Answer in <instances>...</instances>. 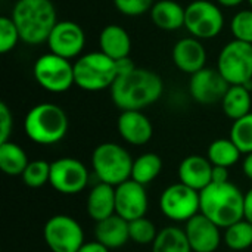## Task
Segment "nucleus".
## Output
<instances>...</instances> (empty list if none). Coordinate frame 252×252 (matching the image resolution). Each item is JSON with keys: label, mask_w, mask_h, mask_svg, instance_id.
I'll return each instance as SVG.
<instances>
[{"label": "nucleus", "mask_w": 252, "mask_h": 252, "mask_svg": "<svg viewBox=\"0 0 252 252\" xmlns=\"http://www.w3.org/2000/svg\"><path fill=\"white\" fill-rule=\"evenodd\" d=\"M109 90L114 105L121 111H142L162 96L164 83L157 72L133 65L118 71Z\"/></svg>", "instance_id": "nucleus-1"}, {"label": "nucleus", "mask_w": 252, "mask_h": 252, "mask_svg": "<svg viewBox=\"0 0 252 252\" xmlns=\"http://www.w3.org/2000/svg\"><path fill=\"white\" fill-rule=\"evenodd\" d=\"M199 213L216 223L220 229H226L244 220L245 193H242V190L232 182L211 183L199 192Z\"/></svg>", "instance_id": "nucleus-2"}, {"label": "nucleus", "mask_w": 252, "mask_h": 252, "mask_svg": "<svg viewBox=\"0 0 252 252\" xmlns=\"http://www.w3.org/2000/svg\"><path fill=\"white\" fill-rule=\"evenodd\" d=\"M21 40L30 46L47 41L58 24L56 9L50 0H16L12 16Z\"/></svg>", "instance_id": "nucleus-3"}, {"label": "nucleus", "mask_w": 252, "mask_h": 252, "mask_svg": "<svg viewBox=\"0 0 252 252\" xmlns=\"http://www.w3.org/2000/svg\"><path fill=\"white\" fill-rule=\"evenodd\" d=\"M24 128L31 142L44 146L55 145L66 136L68 117L56 103H38L25 115Z\"/></svg>", "instance_id": "nucleus-4"}, {"label": "nucleus", "mask_w": 252, "mask_h": 252, "mask_svg": "<svg viewBox=\"0 0 252 252\" xmlns=\"http://www.w3.org/2000/svg\"><path fill=\"white\" fill-rule=\"evenodd\" d=\"M133 161L130 152L114 142L97 145L92 154V167L96 177L114 188L131 179Z\"/></svg>", "instance_id": "nucleus-5"}, {"label": "nucleus", "mask_w": 252, "mask_h": 252, "mask_svg": "<svg viewBox=\"0 0 252 252\" xmlns=\"http://www.w3.org/2000/svg\"><path fill=\"white\" fill-rule=\"evenodd\" d=\"M118 77L117 61L103 52H89L74 62L75 86L86 92H100L111 89Z\"/></svg>", "instance_id": "nucleus-6"}, {"label": "nucleus", "mask_w": 252, "mask_h": 252, "mask_svg": "<svg viewBox=\"0 0 252 252\" xmlns=\"http://www.w3.org/2000/svg\"><path fill=\"white\" fill-rule=\"evenodd\" d=\"M217 69L230 86H248L251 89L252 44L235 38L229 41L220 50Z\"/></svg>", "instance_id": "nucleus-7"}, {"label": "nucleus", "mask_w": 252, "mask_h": 252, "mask_svg": "<svg viewBox=\"0 0 252 252\" xmlns=\"http://www.w3.org/2000/svg\"><path fill=\"white\" fill-rule=\"evenodd\" d=\"M32 74L38 86L50 93H63L75 84L74 63L52 52L35 61Z\"/></svg>", "instance_id": "nucleus-8"}, {"label": "nucleus", "mask_w": 252, "mask_h": 252, "mask_svg": "<svg viewBox=\"0 0 252 252\" xmlns=\"http://www.w3.org/2000/svg\"><path fill=\"white\" fill-rule=\"evenodd\" d=\"M161 213L176 223H186L201 211V195L198 190L174 183L165 188L159 196Z\"/></svg>", "instance_id": "nucleus-9"}, {"label": "nucleus", "mask_w": 252, "mask_h": 252, "mask_svg": "<svg viewBox=\"0 0 252 252\" xmlns=\"http://www.w3.org/2000/svg\"><path fill=\"white\" fill-rule=\"evenodd\" d=\"M185 27L195 38H214L224 27L223 10L219 4L210 0H193L186 6Z\"/></svg>", "instance_id": "nucleus-10"}, {"label": "nucleus", "mask_w": 252, "mask_h": 252, "mask_svg": "<svg viewBox=\"0 0 252 252\" xmlns=\"http://www.w3.org/2000/svg\"><path fill=\"white\" fill-rule=\"evenodd\" d=\"M43 238L52 252H78L84 244L83 227L66 214L50 217L43 227Z\"/></svg>", "instance_id": "nucleus-11"}, {"label": "nucleus", "mask_w": 252, "mask_h": 252, "mask_svg": "<svg viewBox=\"0 0 252 252\" xmlns=\"http://www.w3.org/2000/svg\"><path fill=\"white\" fill-rule=\"evenodd\" d=\"M49 183L62 195H77L89 183V170L80 159L63 157L50 162Z\"/></svg>", "instance_id": "nucleus-12"}, {"label": "nucleus", "mask_w": 252, "mask_h": 252, "mask_svg": "<svg viewBox=\"0 0 252 252\" xmlns=\"http://www.w3.org/2000/svg\"><path fill=\"white\" fill-rule=\"evenodd\" d=\"M49 50L65 59L80 58L86 46L84 30L74 21H58L47 38Z\"/></svg>", "instance_id": "nucleus-13"}, {"label": "nucleus", "mask_w": 252, "mask_h": 252, "mask_svg": "<svg viewBox=\"0 0 252 252\" xmlns=\"http://www.w3.org/2000/svg\"><path fill=\"white\" fill-rule=\"evenodd\" d=\"M230 84L223 78L219 69L204 68L190 75L189 92L195 102L201 105H213L221 102Z\"/></svg>", "instance_id": "nucleus-14"}, {"label": "nucleus", "mask_w": 252, "mask_h": 252, "mask_svg": "<svg viewBox=\"0 0 252 252\" xmlns=\"http://www.w3.org/2000/svg\"><path fill=\"white\" fill-rule=\"evenodd\" d=\"M149 199L146 188L133 179L115 188V214L127 221L145 217Z\"/></svg>", "instance_id": "nucleus-15"}, {"label": "nucleus", "mask_w": 252, "mask_h": 252, "mask_svg": "<svg viewBox=\"0 0 252 252\" xmlns=\"http://www.w3.org/2000/svg\"><path fill=\"white\" fill-rule=\"evenodd\" d=\"M185 232L193 252H216L221 244L220 227L201 213L186 221Z\"/></svg>", "instance_id": "nucleus-16"}, {"label": "nucleus", "mask_w": 252, "mask_h": 252, "mask_svg": "<svg viewBox=\"0 0 252 252\" xmlns=\"http://www.w3.org/2000/svg\"><path fill=\"white\" fill-rule=\"evenodd\" d=\"M174 65L185 74H196L205 68L207 63V50L202 44V40L195 37L180 38L171 52Z\"/></svg>", "instance_id": "nucleus-17"}, {"label": "nucleus", "mask_w": 252, "mask_h": 252, "mask_svg": "<svg viewBox=\"0 0 252 252\" xmlns=\"http://www.w3.org/2000/svg\"><path fill=\"white\" fill-rule=\"evenodd\" d=\"M120 136L133 146L146 145L154 136V126L142 111H123L117 121Z\"/></svg>", "instance_id": "nucleus-18"}, {"label": "nucleus", "mask_w": 252, "mask_h": 252, "mask_svg": "<svg viewBox=\"0 0 252 252\" xmlns=\"http://www.w3.org/2000/svg\"><path fill=\"white\" fill-rule=\"evenodd\" d=\"M213 168L214 165L207 157L189 155L179 165V180L180 183L202 192L213 183Z\"/></svg>", "instance_id": "nucleus-19"}, {"label": "nucleus", "mask_w": 252, "mask_h": 252, "mask_svg": "<svg viewBox=\"0 0 252 252\" xmlns=\"http://www.w3.org/2000/svg\"><path fill=\"white\" fill-rule=\"evenodd\" d=\"M99 47L106 56L114 61H121L130 56L131 38L126 28L117 24L106 25L99 34Z\"/></svg>", "instance_id": "nucleus-20"}, {"label": "nucleus", "mask_w": 252, "mask_h": 252, "mask_svg": "<svg viewBox=\"0 0 252 252\" xmlns=\"http://www.w3.org/2000/svg\"><path fill=\"white\" fill-rule=\"evenodd\" d=\"M94 236L97 242H100L109 250L121 248L130 241L128 221L120 217L118 214H114L96 223Z\"/></svg>", "instance_id": "nucleus-21"}, {"label": "nucleus", "mask_w": 252, "mask_h": 252, "mask_svg": "<svg viewBox=\"0 0 252 252\" xmlns=\"http://www.w3.org/2000/svg\"><path fill=\"white\" fill-rule=\"evenodd\" d=\"M87 214L93 221H102L115 214V188L99 182L87 196Z\"/></svg>", "instance_id": "nucleus-22"}, {"label": "nucleus", "mask_w": 252, "mask_h": 252, "mask_svg": "<svg viewBox=\"0 0 252 252\" xmlns=\"http://www.w3.org/2000/svg\"><path fill=\"white\" fill-rule=\"evenodd\" d=\"M151 19L152 22L165 31H176L185 27L186 18V7L174 0H159L151 9Z\"/></svg>", "instance_id": "nucleus-23"}, {"label": "nucleus", "mask_w": 252, "mask_h": 252, "mask_svg": "<svg viewBox=\"0 0 252 252\" xmlns=\"http://www.w3.org/2000/svg\"><path fill=\"white\" fill-rule=\"evenodd\" d=\"M248 86H230L221 100L226 117L236 121L251 112L252 94Z\"/></svg>", "instance_id": "nucleus-24"}, {"label": "nucleus", "mask_w": 252, "mask_h": 252, "mask_svg": "<svg viewBox=\"0 0 252 252\" xmlns=\"http://www.w3.org/2000/svg\"><path fill=\"white\" fill-rule=\"evenodd\" d=\"M30 164L28 155L18 143L12 140L0 143V168L7 176H22Z\"/></svg>", "instance_id": "nucleus-25"}, {"label": "nucleus", "mask_w": 252, "mask_h": 252, "mask_svg": "<svg viewBox=\"0 0 252 252\" xmlns=\"http://www.w3.org/2000/svg\"><path fill=\"white\" fill-rule=\"evenodd\" d=\"M152 252H193L188 241L185 229L177 226H168L161 229L155 242L152 244Z\"/></svg>", "instance_id": "nucleus-26"}, {"label": "nucleus", "mask_w": 252, "mask_h": 252, "mask_svg": "<svg viewBox=\"0 0 252 252\" xmlns=\"http://www.w3.org/2000/svg\"><path fill=\"white\" fill-rule=\"evenodd\" d=\"M244 155L238 146L230 139H217L211 142L207 151V158L214 167H226L230 168L241 159Z\"/></svg>", "instance_id": "nucleus-27"}, {"label": "nucleus", "mask_w": 252, "mask_h": 252, "mask_svg": "<svg viewBox=\"0 0 252 252\" xmlns=\"http://www.w3.org/2000/svg\"><path fill=\"white\" fill-rule=\"evenodd\" d=\"M162 170V159L154 152H146L139 155L133 161L131 179L143 186L154 182Z\"/></svg>", "instance_id": "nucleus-28"}, {"label": "nucleus", "mask_w": 252, "mask_h": 252, "mask_svg": "<svg viewBox=\"0 0 252 252\" xmlns=\"http://www.w3.org/2000/svg\"><path fill=\"white\" fill-rule=\"evenodd\" d=\"M224 244L233 251H245L252 247V223L241 220L224 229Z\"/></svg>", "instance_id": "nucleus-29"}, {"label": "nucleus", "mask_w": 252, "mask_h": 252, "mask_svg": "<svg viewBox=\"0 0 252 252\" xmlns=\"http://www.w3.org/2000/svg\"><path fill=\"white\" fill-rule=\"evenodd\" d=\"M229 139L238 146V149L248 155L252 152V112L233 121L230 127Z\"/></svg>", "instance_id": "nucleus-30"}, {"label": "nucleus", "mask_w": 252, "mask_h": 252, "mask_svg": "<svg viewBox=\"0 0 252 252\" xmlns=\"http://www.w3.org/2000/svg\"><path fill=\"white\" fill-rule=\"evenodd\" d=\"M128 229H130V241L137 245H152L159 233L155 223L146 217L128 221Z\"/></svg>", "instance_id": "nucleus-31"}, {"label": "nucleus", "mask_w": 252, "mask_h": 252, "mask_svg": "<svg viewBox=\"0 0 252 252\" xmlns=\"http://www.w3.org/2000/svg\"><path fill=\"white\" fill-rule=\"evenodd\" d=\"M21 177H22L24 185H27L28 188H32V189H38V188L44 186L46 183H49L50 162H47L44 159L30 161V164L27 165V168Z\"/></svg>", "instance_id": "nucleus-32"}, {"label": "nucleus", "mask_w": 252, "mask_h": 252, "mask_svg": "<svg viewBox=\"0 0 252 252\" xmlns=\"http://www.w3.org/2000/svg\"><path fill=\"white\" fill-rule=\"evenodd\" d=\"M230 31L235 40L252 44V9L239 10L230 21Z\"/></svg>", "instance_id": "nucleus-33"}, {"label": "nucleus", "mask_w": 252, "mask_h": 252, "mask_svg": "<svg viewBox=\"0 0 252 252\" xmlns=\"http://www.w3.org/2000/svg\"><path fill=\"white\" fill-rule=\"evenodd\" d=\"M21 40L19 31L10 16H0V53L6 55L13 50Z\"/></svg>", "instance_id": "nucleus-34"}, {"label": "nucleus", "mask_w": 252, "mask_h": 252, "mask_svg": "<svg viewBox=\"0 0 252 252\" xmlns=\"http://www.w3.org/2000/svg\"><path fill=\"white\" fill-rule=\"evenodd\" d=\"M117 10L126 16H139L151 12L154 0H114Z\"/></svg>", "instance_id": "nucleus-35"}, {"label": "nucleus", "mask_w": 252, "mask_h": 252, "mask_svg": "<svg viewBox=\"0 0 252 252\" xmlns=\"http://www.w3.org/2000/svg\"><path fill=\"white\" fill-rule=\"evenodd\" d=\"M13 130V117L9 106L1 102L0 103V143L9 142V137Z\"/></svg>", "instance_id": "nucleus-36"}, {"label": "nucleus", "mask_w": 252, "mask_h": 252, "mask_svg": "<svg viewBox=\"0 0 252 252\" xmlns=\"http://www.w3.org/2000/svg\"><path fill=\"white\" fill-rule=\"evenodd\" d=\"M229 182V168L214 167L213 168V183H226Z\"/></svg>", "instance_id": "nucleus-37"}, {"label": "nucleus", "mask_w": 252, "mask_h": 252, "mask_svg": "<svg viewBox=\"0 0 252 252\" xmlns=\"http://www.w3.org/2000/svg\"><path fill=\"white\" fill-rule=\"evenodd\" d=\"M78 252H109V248H106L97 241H93V242H84Z\"/></svg>", "instance_id": "nucleus-38"}, {"label": "nucleus", "mask_w": 252, "mask_h": 252, "mask_svg": "<svg viewBox=\"0 0 252 252\" xmlns=\"http://www.w3.org/2000/svg\"><path fill=\"white\" fill-rule=\"evenodd\" d=\"M244 219L252 223V188L245 193V204H244Z\"/></svg>", "instance_id": "nucleus-39"}, {"label": "nucleus", "mask_w": 252, "mask_h": 252, "mask_svg": "<svg viewBox=\"0 0 252 252\" xmlns=\"http://www.w3.org/2000/svg\"><path fill=\"white\" fill-rule=\"evenodd\" d=\"M242 171H244V174L248 179L252 180V152L248 154V155H245V158L242 161Z\"/></svg>", "instance_id": "nucleus-40"}, {"label": "nucleus", "mask_w": 252, "mask_h": 252, "mask_svg": "<svg viewBox=\"0 0 252 252\" xmlns=\"http://www.w3.org/2000/svg\"><path fill=\"white\" fill-rule=\"evenodd\" d=\"M245 0H217V3L223 7H236L239 4H242Z\"/></svg>", "instance_id": "nucleus-41"}, {"label": "nucleus", "mask_w": 252, "mask_h": 252, "mask_svg": "<svg viewBox=\"0 0 252 252\" xmlns=\"http://www.w3.org/2000/svg\"><path fill=\"white\" fill-rule=\"evenodd\" d=\"M248 3L251 4V9H252V0H248Z\"/></svg>", "instance_id": "nucleus-42"}, {"label": "nucleus", "mask_w": 252, "mask_h": 252, "mask_svg": "<svg viewBox=\"0 0 252 252\" xmlns=\"http://www.w3.org/2000/svg\"><path fill=\"white\" fill-rule=\"evenodd\" d=\"M251 89H252V84H251Z\"/></svg>", "instance_id": "nucleus-43"}]
</instances>
